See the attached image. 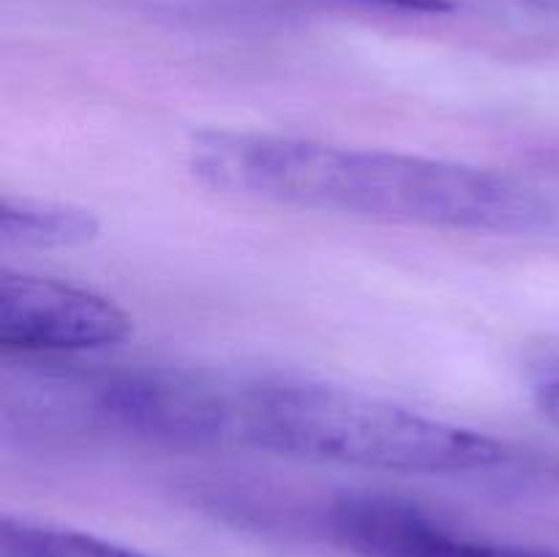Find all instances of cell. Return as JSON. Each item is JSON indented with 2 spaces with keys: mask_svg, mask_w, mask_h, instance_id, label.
I'll return each mask as SVG.
<instances>
[{
  "mask_svg": "<svg viewBox=\"0 0 559 557\" xmlns=\"http://www.w3.org/2000/svg\"><path fill=\"white\" fill-rule=\"evenodd\" d=\"M189 167L227 194L366 222L495 235L549 222V205L522 180L418 153L211 129L191 140Z\"/></svg>",
  "mask_w": 559,
  "mask_h": 557,
  "instance_id": "cell-1",
  "label": "cell"
},
{
  "mask_svg": "<svg viewBox=\"0 0 559 557\" xmlns=\"http://www.w3.org/2000/svg\"><path fill=\"white\" fill-rule=\"evenodd\" d=\"M211 448L404 475L478 473L511 457L495 437L358 388L227 371H218Z\"/></svg>",
  "mask_w": 559,
  "mask_h": 557,
  "instance_id": "cell-2",
  "label": "cell"
},
{
  "mask_svg": "<svg viewBox=\"0 0 559 557\" xmlns=\"http://www.w3.org/2000/svg\"><path fill=\"white\" fill-rule=\"evenodd\" d=\"M131 320L112 298L27 271H0V344L25 355L104 349L129 339Z\"/></svg>",
  "mask_w": 559,
  "mask_h": 557,
  "instance_id": "cell-3",
  "label": "cell"
},
{
  "mask_svg": "<svg viewBox=\"0 0 559 557\" xmlns=\"http://www.w3.org/2000/svg\"><path fill=\"white\" fill-rule=\"evenodd\" d=\"M331 530L355 557H559V552L480 538L396 495L355 491L331 508Z\"/></svg>",
  "mask_w": 559,
  "mask_h": 557,
  "instance_id": "cell-4",
  "label": "cell"
},
{
  "mask_svg": "<svg viewBox=\"0 0 559 557\" xmlns=\"http://www.w3.org/2000/svg\"><path fill=\"white\" fill-rule=\"evenodd\" d=\"M102 222L91 211L63 202L3 197L0 240L14 249H71L91 244Z\"/></svg>",
  "mask_w": 559,
  "mask_h": 557,
  "instance_id": "cell-5",
  "label": "cell"
},
{
  "mask_svg": "<svg viewBox=\"0 0 559 557\" xmlns=\"http://www.w3.org/2000/svg\"><path fill=\"white\" fill-rule=\"evenodd\" d=\"M0 557H153L131 546L71 528L5 517L0 524Z\"/></svg>",
  "mask_w": 559,
  "mask_h": 557,
  "instance_id": "cell-6",
  "label": "cell"
},
{
  "mask_svg": "<svg viewBox=\"0 0 559 557\" xmlns=\"http://www.w3.org/2000/svg\"><path fill=\"white\" fill-rule=\"evenodd\" d=\"M349 3L380 5V9L407 11V14H448L453 11L451 0H349Z\"/></svg>",
  "mask_w": 559,
  "mask_h": 557,
  "instance_id": "cell-7",
  "label": "cell"
},
{
  "mask_svg": "<svg viewBox=\"0 0 559 557\" xmlns=\"http://www.w3.org/2000/svg\"><path fill=\"white\" fill-rule=\"evenodd\" d=\"M535 404L551 424L559 426V371H551L535 386Z\"/></svg>",
  "mask_w": 559,
  "mask_h": 557,
  "instance_id": "cell-8",
  "label": "cell"
},
{
  "mask_svg": "<svg viewBox=\"0 0 559 557\" xmlns=\"http://www.w3.org/2000/svg\"><path fill=\"white\" fill-rule=\"evenodd\" d=\"M546 3H559V0H546Z\"/></svg>",
  "mask_w": 559,
  "mask_h": 557,
  "instance_id": "cell-9",
  "label": "cell"
}]
</instances>
